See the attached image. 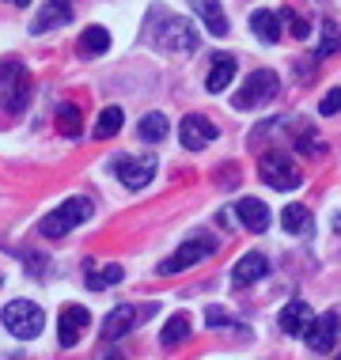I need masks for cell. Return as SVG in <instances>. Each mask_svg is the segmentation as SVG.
Segmentation results:
<instances>
[{"label":"cell","mask_w":341,"mask_h":360,"mask_svg":"<svg viewBox=\"0 0 341 360\" xmlns=\"http://www.w3.org/2000/svg\"><path fill=\"white\" fill-rule=\"evenodd\" d=\"M236 217L247 231H266L269 228V209H266V201H258V198H243L236 205Z\"/></svg>","instance_id":"obj_17"},{"label":"cell","mask_w":341,"mask_h":360,"mask_svg":"<svg viewBox=\"0 0 341 360\" xmlns=\"http://www.w3.org/2000/svg\"><path fill=\"white\" fill-rule=\"evenodd\" d=\"M99 360H122V356H99Z\"/></svg>","instance_id":"obj_34"},{"label":"cell","mask_w":341,"mask_h":360,"mask_svg":"<svg viewBox=\"0 0 341 360\" xmlns=\"http://www.w3.org/2000/svg\"><path fill=\"white\" fill-rule=\"evenodd\" d=\"M198 15H201V23L209 27L212 38H224V34H228V15H224V4H220V0H198Z\"/></svg>","instance_id":"obj_20"},{"label":"cell","mask_w":341,"mask_h":360,"mask_svg":"<svg viewBox=\"0 0 341 360\" xmlns=\"http://www.w3.org/2000/svg\"><path fill=\"white\" fill-rule=\"evenodd\" d=\"M269 274V262L258 255V250H250V255H243L236 266H231V285L236 288H247V285H255V281H262Z\"/></svg>","instance_id":"obj_14"},{"label":"cell","mask_w":341,"mask_h":360,"mask_svg":"<svg viewBox=\"0 0 341 360\" xmlns=\"http://www.w3.org/2000/svg\"><path fill=\"white\" fill-rule=\"evenodd\" d=\"M114 174L122 179V186L144 190L155 179V155H122L114 160Z\"/></svg>","instance_id":"obj_8"},{"label":"cell","mask_w":341,"mask_h":360,"mask_svg":"<svg viewBox=\"0 0 341 360\" xmlns=\"http://www.w3.org/2000/svg\"><path fill=\"white\" fill-rule=\"evenodd\" d=\"M0 323H4V330L12 338H19V342H31V338L42 334L46 311L38 307L34 300H12V304L4 307V315H0Z\"/></svg>","instance_id":"obj_2"},{"label":"cell","mask_w":341,"mask_h":360,"mask_svg":"<svg viewBox=\"0 0 341 360\" xmlns=\"http://www.w3.org/2000/svg\"><path fill=\"white\" fill-rule=\"evenodd\" d=\"M122 277H125V274H122V266H106V269H99V274L87 277V288H91V292H103V288L118 285Z\"/></svg>","instance_id":"obj_27"},{"label":"cell","mask_w":341,"mask_h":360,"mask_svg":"<svg viewBox=\"0 0 341 360\" xmlns=\"http://www.w3.org/2000/svg\"><path fill=\"white\" fill-rule=\"evenodd\" d=\"M334 228H337V231H341V212H337V220H334Z\"/></svg>","instance_id":"obj_32"},{"label":"cell","mask_w":341,"mask_h":360,"mask_svg":"<svg viewBox=\"0 0 341 360\" xmlns=\"http://www.w3.org/2000/svg\"><path fill=\"white\" fill-rule=\"evenodd\" d=\"M0 103L8 114H19L31 103V72L23 61H4L0 65Z\"/></svg>","instance_id":"obj_3"},{"label":"cell","mask_w":341,"mask_h":360,"mask_svg":"<svg viewBox=\"0 0 341 360\" xmlns=\"http://www.w3.org/2000/svg\"><path fill=\"white\" fill-rule=\"evenodd\" d=\"M250 31H255L266 46H277L281 42V15L258 8V12H250Z\"/></svg>","instance_id":"obj_19"},{"label":"cell","mask_w":341,"mask_h":360,"mask_svg":"<svg viewBox=\"0 0 341 360\" xmlns=\"http://www.w3.org/2000/svg\"><path fill=\"white\" fill-rule=\"evenodd\" d=\"M155 315V304H122V307H114L110 315H106V323H103V338L106 342H118V338H125L129 330H136L144 323V319H152Z\"/></svg>","instance_id":"obj_7"},{"label":"cell","mask_w":341,"mask_h":360,"mask_svg":"<svg viewBox=\"0 0 341 360\" xmlns=\"http://www.w3.org/2000/svg\"><path fill=\"white\" fill-rule=\"evenodd\" d=\"M148 34L163 53H193L198 50V31H193V23L182 15L152 12L148 15Z\"/></svg>","instance_id":"obj_1"},{"label":"cell","mask_w":341,"mask_h":360,"mask_svg":"<svg viewBox=\"0 0 341 360\" xmlns=\"http://www.w3.org/2000/svg\"><path fill=\"white\" fill-rule=\"evenodd\" d=\"M236 57H228V53H220L217 61H212V72H209V80H205V87H209L212 95H220V91H228L231 80H236Z\"/></svg>","instance_id":"obj_18"},{"label":"cell","mask_w":341,"mask_h":360,"mask_svg":"<svg viewBox=\"0 0 341 360\" xmlns=\"http://www.w3.org/2000/svg\"><path fill=\"white\" fill-rule=\"evenodd\" d=\"M212 250H217V243H212V239H190V243H182V247L174 250V255H171L167 262H163V266H160V274H163V277L182 274V269L198 266L201 258H209Z\"/></svg>","instance_id":"obj_9"},{"label":"cell","mask_w":341,"mask_h":360,"mask_svg":"<svg viewBox=\"0 0 341 360\" xmlns=\"http://www.w3.org/2000/svg\"><path fill=\"white\" fill-rule=\"evenodd\" d=\"M91 201L87 198H68V201H61L50 217L42 220V236L46 239H61V236H68L72 228H80L84 220H91Z\"/></svg>","instance_id":"obj_4"},{"label":"cell","mask_w":341,"mask_h":360,"mask_svg":"<svg viewBox=\"0 0 341 360\" xmlns=\"http://www.w3.org/2000/svg\"><path fill=\"white\" fill-rule=\"evenodd\" d=\"M288 137H292V148H296L300 155H315V160H319V155H326V141L319 137V129L307 118L292 122L288 125Z\"/></svg>","instance_id":"obj_13"},{"label":"cell","mask_w":341,"mask_h":360,"mask_svg":"<svg viewBox=\"0 0 341 360\" xmlns=\"http://www.w3.org/2000/svg\"><path fill=\"white\" fill-rule=\"evenodd\" d=\"M217 125H212L205 114H186L179 125V141H182V148H190V152H201V148H209L212 141H217Z\"/></svg>","instance_id":"obj_10"},{"label":"cell","mask_w":341,"mask_h":360,"mask_svg":"<svg viewBox=\"0 0 341 360\" xmlns=\"http://www.w3.org/2000/svg\"><path fill=\"white\" fill-rule=\"evenodd\" d=\"M186 338H190V319L186 315H171L167 326H163V334H160V342L171 349V345H182Z\"/></svg>","instance_id":"obj_25"},{"label":"cell","mask_w":341,"mask_h":360,"mask_svg":"<svg viewBox=\"0 0 341 360\" xmlns=\"http://www.w3.org/2000/svg\"><path fill=\"white\" fill-rule=\"evenodd\" d=\"M122 122H125L122 106H106V110L99 114V122H95V137H99V141H110L114 133L122 129Z\"/></svg>","instance_id":"obj_23"},{"label":"cell","mask_w":341,"mask_h":360,"mask_svg":"<svg viewBox=\"0 0 341 360\" xmlns=\"http://www.w3.org/2000/svg\"><path fill=\"white\" fill-rule=\"evenodd\" d=\"M319 114H323V118H334V114H341V87H334V91L323 95V103H319Z\"/></svg>","instance_id":"obj_29"},{"label":"cell","mask_w":341,"mask_h":360,"mask_svg":"<svg viewBox=\"0 0 341 360\" xmlns=\"http://www.w3.org/2000/svg\"><path fill=\"white\" fill-rule=\"evenodd\" d=\"M68 19H72V4H68V0H50V4H42V12L34 15L31 34H46V31H53V27H65Z\"/></svg>","instance_id":"obj_16"},{"label":"cell","mask_w":341,"mask_h":360,"mask_svg":"<svg viewBox=\"0 0 341 360\" xmlns=\"http://www.w3.org/2000/svg\"><path fill=\"white\" fill-rule=\"evenodd\" d=\"M106 50H110V31H106V27H87L80 34V53L84 57H103Z\"/></svg>","instance_id":"obj_21"},{"label":"cell","mask_w":341,"mask_h":360,"mask_svg":"<svg viewBox=\"0 0 341 360\" xmlns=\"http://www.w3.org/2000/svg\"><path fill=\"white\" fill-rule=\"evenodd\" d=\"M277 326H281V334H288V338H304L307 326H311V307L304 304V300H292V304L281 307Z\"/></svg>","instance_id":"obj_15"},{"label":"cell","mask_w":341,"mask_h":360,"mask_svg":"<svg viewBox=\"0 0 341 360\" xmlns=\"http://www.w3.org/2000/svg\"><path fill=\"white\" fill-rule=\"evenodd\" d=\"M337 334H341V319H337V311H326V315H319V319H311V326H307V349L311 353H330V349L337 345Z\"/></svg>","instance_id":"obj_11"},{"label":"cell","mask_w":341,"mask_h":360,"mask_svg":"<svg viewBox=\"0 0 341 360\" xmlns=\"http://www.w3.org/2000/svg\"><path fill=\"white\" fill-rule=\"evenodd\" d=\"M136 133H141V141L160 144V141L171 133V125H167V118H163V114H144L141 125H136Z\"/></svg>","instance_id":"obj_22"},{"label":"cell","mask_w":341,"mask_h":360,"mask_svg":"<svg viewBox=\"0 0 341 360\" xmlns=\"http://www.w3.org/2000/svg\"><path fill=\"white\" fill-rule=\"evenodd\" d=\"M281 224H285V231H292V236H307L311 231V212L304 205H288L285 212H281Z\"/></svg>","instance_id":"obj_24"},{"label":"cell","mask_w":341,"mask_h":360,"mask_svg":"<svg viewBox=\"0 0 341 360\" xmlns=\"http://www.w3.org/2000/svg\"><path fill=\"white\" fill-rule=\"evenodd\" d=\"M80 125H84V118H80V106L65 103L61 110H57V129H61L65 137H80Z\"/></svg>","instance_id":"obj_26"},{"label":"cell","mask_w":341,"mask_h":360,"mask_svg":"<svg viewBox=\"0 0 341 360\" xmlns=\"http://www.w3.org/2000/svg\"><path fill=\"white\" fill-rule=\"evenodd\" d=\"M281 23H285L288 31H292V38H307V34H311V23H307V19L300 15L292 4L285 8V12H281Z\"/></svg>","instance_id":"obj_28"},{"label":"cell","mask_w":341,"mask_h":360,"mask_svg":"<svg viewBox=\"0 0 341 360\" xmlns=\"http://www.w3.org/2000/svg\"><path fill=\"white\" fill-rule=\"evenodd\" d=\"M12 4H31V0H12Z\"/></svg>","instance_id":"obj_33"},{"label":"cell","mask_w":341,"mask_h":360,"mask_svg":"<svg viewBox=\"0 0 341 360\" xmlns=\"http://www.w3.org/2000/svg\"><path fill=\"white\" fill-rule=\"evenodd\" d=\"M258 174H262V182L273 190H281V193H288V190H296L300 182H304V171L292 163V155L285 152H266L258 160Z\"/></svg>","instance_id":"obj_5"},{"label":"cell","mask_w":341,"mask_h":360,"mask_svg":"<svg viewBox=\"0 0 341 360\" xmlns=\"http://www.w3.org/2000/svg\"><path fill=\"white\" fill-rule=\"evenodd\" d=\"M205 323H209V326H231V315H228V311H220V307H209V311H205Z\"/></svg>","instance_id":"obj_31"},{"label":"cell","mask_w":341,"mask_h":360,"mask_svg":"<svg viewBox=\"0 0 341 360\" xmlns=\"http://www.w3.org/2000/svg\"><path fill=\"white\" fill-rule=\"evenodd\" d=\"M281 95V80H277V72L273 69H258V72H250L247 76V84L236 91V103L239 110H255V106H262V103H273Z\"/></svg>","instance_id":"obj_6"},{"label":"cell","mask_w":341,"mask_h":360,"mask_svg":"<svg viewBox=\"0 0 341 360\" xmlns=\"http://www.w3.org/2000/svg\"><path fill=\"white\" fill-rule=\"evenodd\" d=\"M337 360H341V356H337Z\"/></svg>","instance_id":"obj_35"},{"label":"cell","mask_w":341,"mask_h":360,"mask_svg":"<svg viewBox=\"0 0 341 360\" xmlns=\"http://www.w3.org/2000/svg\"><path fill=\"white\" fill-rule=\"evenodd\" d=\"M337 46H341V34L334 31V27H326V38H323V46H319V53H315V57H326V53H334Z\"/></svg>","instance_id":"obj_30"},{"label":"cell","mask_w":341,"mask_h":360,"mask_svg":"<svg viewBox=\"0 0 341 360\" xmlns=\"http://www.w3.org/2000/svg\"><path fill=\"white\" fill-rule=\"evenodd\" d=\"M87 326H91V311L80 307V304H65L61 319H57V342H61L65 349H72Z\"/></svg>","instance_id":"obj_12"}]
</instances>
